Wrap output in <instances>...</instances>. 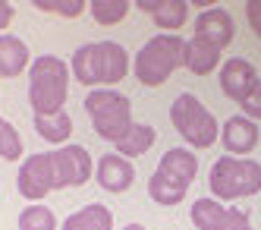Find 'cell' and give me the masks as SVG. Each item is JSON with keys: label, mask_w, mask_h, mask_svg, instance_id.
Wrapping results in <instances>:
<instances>
[{"label": "cell", "mask_w": 261, "mask_h": 230, "mask_svg": "<svg viewBox=\"0 0 261 230\" xmlns=\"http://www.w3.org/2000/svg\"><path fill=\"white\" fill-rule=\"evenodd\" d=\"M35 10L50 13V16H63V19H76L85 13L82 0H35Z\"/></svg>", "instance_id": "cell-24"}, {"label": "cell", "mask_w": 261, "mask_h": 230, "mask_svg": "<svg viewBox=\"0 0 261 230\" xmlns=\"http://www.w3.org/2000/svg\"><path fill=\"white\" fill-rule=\"evenodd\" d=\"M195 38H204L211 41L214 48H227L233 38H236V26H233V16L223 10V7H208L201 10L195 19Z\"/></svg>", "instance_id": "cell-13"}, {"label": "cell", "mask_w": 261, "mask_h": 230, "mask_svg": "<svg viewBox=\"0 0 261 230\" xmlns=\"http://www.w3.org/2000/svg\"><path fill=\"white\" fill-rule=\"evenodd\" d=\"M129 10H133L129 0H91V4H88V13H91V19H95L98 26L123 22V19L129 16Z\"/></svg>", "instance_id": "cell-21"}, {"label": "cell", "mask_w": 261, "mask_h": 230, "mask_svg": "<svg viewBox=\"0 0 261 230\" xmlns=\"http://www.w3.org/2000/svg\"><path fill=\"white\" fill-rule=\"evenodd\" d=\"M123 230H148V227H145V224H139V221H133V224H126Z\"/></svg>", "instance_id": "cell-29"}, {"label": "cell", "mask_w": 261, "mask_h": 230, "mask_svg": "<svg viewBox=\"0 0 261 230\" xmlns=\"http://www.w3.org/2000/svg\"><path fill=\"white\" fill-rule=\"evenodd\" d=\"M85 113L91 117V126H95V132L110 142V145H117L129 126H133V101L126 98V95L114 91V88H91L85 95V101H82Z\"/></svg>", "instance_id": "cell-6"}, {"label": "cell", "mask_w": 261, "mask_h": 230, "mask_svg": "<svg viewBox=\"0 0 261 230\" xmlns=\"http://www.w3.org/2000/svg\"><path fill=\"white\" fill-rule=\"evenodd\" d=\"M60 230H114V212L101 202H91L79 212H72L60 224Z\"/></svg>", "instance_id": "cell-18"}, {"label": "cell", "mask_w": 261, "mask_h": 230, "mask_svg": "<svg viewBox=\"0 0 261 230\" xmlns=\"http://www.w3.org/2000/svg\"><path fill=\"white\" fill-rule=\"evenodd\" d=\"M239 113H242V117H249V120H261V79L255 82V88L246 95V98H242L239 101Z\"/></svg>", "instance_id": "cell-25"}, {"label": "cell", "mask_w": 261, "mask_h": 230, "mask_svg": "<svg viewBox=\"0 0 261 230\" xmlns=\"http://www.w3.org/2000/svg\"><path fill=\"white\" fill-rule=\"evenodd\" d=\"M186 60V38L179 35H154L139 48L136 54V79L148 88L164 85L176 70H182Z\"/></svg>", "instance_id": "cell-4"}, {"label": "cell", "mask_w": 261, "mask_h": 230, "mask_svg": "<svg viewBox=\"0 0 261 230\" xmlns=\"http://www.w3.org/2000/svg\"><path fill=\"white\" fill-rule=\"evenodd\" d=\"M136 10H142V13L151 16V22L161 32L176 35V29H182L186 19H189L192 4H186V0H139Z\"/></svg>", "instance_id": "cell-14"}, {"label": "cell", "mask_w": 261, "mask_h": 230, "mask_svg": "<svg viewBox=\"0 0 261 230\" xmlns=\"http://www.w3.org/2000/svg\"><path fill=\"white\" fill-rule=\"evenodd\" d=\"M261 79L255 63H249L246 57H230V60L220 63V91L227 95L230 101H242L246 95L255 88V82Z\"/></svg>", "instance_id": "cell-10"}, {"label": "cell", "mask_w": 261, "mask_h": 230, "mask_svg": "<svg viewBox=\"0 0 261 230\" xmlns=\"http://www.w3.org/2000/svg\"><path fill=\"white\" fill-rule=\"evenodd\" d=\"M129 51L120 44V41H91V44H82L76 48L69 60V73L72 79L82 82L85 88H110L123 82L129 76Z\"/></svg>", "instance_id": "cell-1"}, {"label": "cell", "mask_w": 261, "mask_h": 230, "mask_svg": "<svg viewBox=\"0 0 261 230\" xmlns=\"http://www.w3.org/2000/svg\"><path fill=\"white\" fill-rule=\"evenodd\" d=\"M0 158L4 161H19L22 158V136L10 120L0 123Z\"/></svg>", "instance_id": "cell-23"}, {"label": "cell", "mask_w": 261, "mask_h": 230, "mask_svg": "<svg viewBox=\"0 0 261 230\" xmlns=\"http://www.w3.org/2000/svg\"><path fill=\"white\" fill-rule=\"evenodd\" d=\"M13 16H16V10L7 4V0H0V35H4L7 29H10V22H13Z\"/></svg>", "instance_id": "cell-27"}, {"label": "cell", "mask_w": 261, "mask_h": 230, "mask_svg": "<svg viewBox=\"0 0 261 230\" xmlns=\"http://www.w3.org/2000/svg\"><path fill=\"white\" fill-rule=\"evenodd\" d=\"M246 19H249V29L255 32V38H261V0H249L246 4Z\"/></svg>", "instance_id": "cell-26"}, {"label": "cell", "mask_w": 261, "mask_h": 230, "mask_svg": "<svg viewBox=\"0 0 261 230\" xmlns=\"http://www.w3.org/2000/svg\"><path fill=\"white\" fill-rule=\"evenodd\" d=\"M220 63H223V60H220V48H214L211 41L195 38V35L186 41V60H182V66L189 70V73H195V76H208V73H214Z\"/></svg>", "instance_id": "cell-17"}, {"label": "cell", "mask_w": 261, "mask_h": 230, "mask_svg": "<svg viewBox=\"0 0 261 230\" xmlns=\"http://www.w3.org/2000/svg\"><path fill=\"white\" fill-rule=\"evenodd\" d=\"M242 215V208H230V205H223L217 199H195L192 208H189V221L198 227V230H227L236 218Z\"/></svg>", "instance_id": "cell-15"}, {"label": "cell", "mask_w": 261, "mask_h": 230, "mask_svg": "<svg viewBox=\"0 0 261 230\" xmlns=\"http://www.w3.org/2000/svg\"><path fill=\"white\" fill-rule=\"evenodd\" d=\"M16 186H19V196L29 205L41 202L47 193H54L57 189V183H54V151H35V155H29L19 167Z\"/></svg>", "instance_id": "cell-8"}, {"label": "cell", "mask_w": 261, "mask_h": 230, "mask_svg": "<svg viewBox=\"0 0 261 230\" xmlns=\"http://www.w3.org/2000/svg\"><path fill=\"white\" fill-rule=\"evenodd\" d=\"M35 132L44 139V142H50V145H63V142H69V136H72V117L66 110H60V113H50V117H41V113H35Z\"/></svg>", "instance_id": "cell-20"}, {"label": "cell", "mask_w": 261, "mask_h": 230, "mask_svg": "<svg viewBox=\"0 0 261 230\" xmlns=\"http://www.w3.org/2000/svg\"><path fill=\"white\" fill-rule=\"evenodd\" d=\"M0 123H4V117H0Z\"/></svg>", "instance_id": "cell-30"}, {"label": "cell", "mask_w": 261, "mask_h": 230, "mask_svg": "<svg viewBox=\"0 0 261 230\" xmlns=\"http://www.w3.org/2000/svg\"><path fill=\"white\" fill-rule=\"evenodd\" d=\"M227 230H252V224H249V212H242V215L227 227Z\"/></svg>", "instance_id": "cell-28"}, {"label": "cell", "mask_w": 261, "mask_h": 230, "mask_svg": "<svg viewBox=\"0 0 261 230\" xmlns=\"http://www.w3.org/2000/svg\"><path fill=\"white\" fill-rule=\"evenodd\" d=\"M208 189H211V199H217V202H223V205L261 193V161L220 155V158L211 164Z\"/></svg>", "instance_id": "cell-5"}, {"label": "cell", "mask_w": 261, "mask_h": 230, "mask_svg": "<svg viewBox=\"0 0 261 230\" xmlns=\"http://www.w3.org/2000/svg\"><path fill=\"white\" fill-rule=\"evenodd\" d=\"M95 180L104 193H126L136 180V170H133V161L117 155V151H107L104 158H98L95 164Z\"/></svg>", "instance_id": "cell-11"}, {"label": "cell", "mask_w": 261, "mask_h": 230, "mask_svg": "<svg viewBox=\"0 0 261 230\" xmlns=\"http://www.w3.org/2000/svg\"><path fill=\"white\" fill-rule=\"evenodd\" d=\"M91 177H95V161H91L85 145L54 148V183H57V189L85 186Z\"/></svg>", "instance_id": "cell-9"}, {"label": "cell", "mask_w": 261, "mask_h": 230, "mask_svg": "<svg viewBox=\"0 0 261 230\" xmlns=\"http://www.w3.org/2000/svg\"><path fill=\"white\" fill-rule=\"evenodd\" d=\"M170 120H173V129L179 132V139L192 148H211L220 136V126L214 120V113L204 107L198 101V95H192V91H182L173 98Z\"/></svg>", "instance_id": "cell-7"}, {"label": "cell", "mask_w": 261, "mask_h": 230, "mask_svg": "<svg viewBox=\"0 0 261 230\" xmlns=\"http://www.w3.org/2000/svg\"><path fill=\"white\" fill-rule=\"evenodd\" d=\"M258 136H261L258 123L242 117V113H233L220 129V142L227 148V155H233V158H249V151L258 145Z\"/></svg>", "instance_id": "cell-12"}, {"label": "cell", "mask_w": 261, "mask_h": 230, "mask_svg": "<svg viewBox=\"0 0 261 230\" xmlns=\"http://www.w3.org/2000/svg\"><path fill=\"white\" fill-rule=\"evenodd\" d=\"M32 66V54L22 38H16L10 32L0 35V79H16V76L29 73Z\"/></svg>", "instance_id": "cell-16"}, {"label": "cell", "mask_w": 261, "mask_h": 230, "mask_svg": "<svg viewBox=\"0 0 261 230\" xmlns=\"http://www.w3.org/2000/svg\"><path fill=\"white\" fill-rule=\"evenodd\" d=\"M19 230H57V215L47 205L32 202L19 212Z\"/></svg>", "instance_id": "cell-22"}, {"label": "cell", "mask_w": 261, "mask_h": 230, "mask_svg": "<svg viewBox=\"0 0 261 230\" xmlns=\"http://www.w3.org/2000/svg\"><path fill=\"white\" fill-rule=\"evenodd\" d=\"M154 139H158L154 126H151V123H139V120H136L133 126H129V132H126V136H123L114 148H117V155H123V158L133 161V158H142L145 151L154 145Z\"/></svg>", "instance_id": "cell-19"}, {"label": "cell", "mask_w": 261, "mask_h": 230, "mask_svg": "<svg viewBox=\"0 0 261 230\" xmlns=\"http://www.w3.org/2000/svg\"><path fill=\"white\" fill-rule=\"evenodd\" d=\"M69 63L60 60L54 54H41L35 57L29 66V104L32 113H41V117H50V113H60L66 98H69Z\"/></svg>", "instance_id": "cell-2"}, {"label": "cell", "mask_w": 261, "mask_h": 230, "mask_svg": "<svg viewBox=\"0 0 261 230\" xmlns=\"http://www.w3.org/2000/svg\"><path fill=\"white\" fill-rule=\"evenodd\" d=\"M195 174H198V158L195 151H189L186 145H176V148H167L151 180H148V196L158 205H167L173 208L186 199V189L195 183Z\"/></svg>", "instance_id": "cell-3"}]
</instances>
